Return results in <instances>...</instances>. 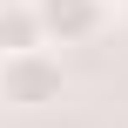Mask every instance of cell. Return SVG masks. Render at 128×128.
Wrapping results in <instances>:
<instances>
[{"label": "cell", "instance_id": "obj_1", "mask_svg": "<svg viewBox=\"0 0 128 128\" xmlns=\"http://www.w3.org/2000/svg\"><path fill=\"white\" fill-rule=\"evenodd\" d=\"M61 94H68V68H61L47 47L0 54V101H7V108H54Z\"/></svg>", "mask_w": 128, "mask_h": 128}, {"label": "cell", "instance_id": "obj_2", "mask_svg": "<svg viewBox=\"0 0 128 128\" xmlns=\"http://www.w3.org/2000/svg\"><path fill=\"white\" fill-rule=\"evenodd\" d=\"M34 14L47 27V47H88L108 34L115 0H34Z\"/></svg>", "mask_w": 128, "mask_h": 128}, {"label": "cell", "instance_id": "obj_3", "mask_svg": "<svg viewBox=\"0 0 128 128\" xmlns=\"http://www.w3.org/2000/svg\"><path fill=\"white\" fill-rule=\"evenodd\" d=\"M27 47H47L34 0H0V54H27Z\"/></svg>", "mask_w": 128, "mask_h": 128}]
</instances>
